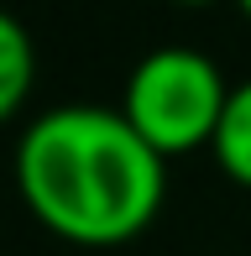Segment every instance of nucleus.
Wrapping results in <instances>:
<instances>
[{"mask_svg":"<svg viewBox=\"0 0 251 256\" xmlns=\"http://www.w3.org/2000/svg\"><path fill=\"white\" fill-rule=\"evenodd\" d=\"M26 209L78 246H116L152 225L168 194L162 152L105 104H58L16 146Z\"/></svg>","mask_w":251,"mask_h":256,"instance_id":"f257e3e1","label":"nucleus"},{"mask_svg":"<svg viewBox=\"0 0 251 256\" xmlns=\"http://www.w3.org/2000/svg\"><path fill=\"white\" fill-rule=\"evenodd\" d=\"M225 104H230V89L210 58L194 48H162L146 52L136 74L126 78L120 115L142 131L146 146L168 157V152H194L204 142L214 146Z\"/></svg>","mask_w":251,"mask_h":256,"instance_id":"f03ea898","label":"nucleus"},{"mask_svg":"<svg viewBox=\"0 0 251 256\" xmlns=\"http://www.w3.org/2000/svg\"><path fill=\"white\" fill-rule=\"evenodd\" d=\"M32 74H37V52H32L26 26L0 10V120H10L32 94Z\"/></svg>","mask_w":251,"mask_h":256,"instance_id":"7ed1b4c3","label":"nucleus"},{"mask_svg":"<svg viewBox=\"0 0 251 256\" xmlns=\"http://www.w3.org/2000/svg\"><path fill=\"white\" fill-rule=\"evenodd\" d=\"M214 157L230 172L236 183L251 188V78L241 89H230V104H225V120L214 131Z\"/></svg>","mask_w":251,"mask_h":256,"instance_id":"20e7f679","label":"nucleus"},{"mask_svg":"<svg viewBox=\"0 0 251 256\" xmlns=\"http://www.w3.org/2000/svg\"><path fill=\"white\" fill-rule=\"evenodd\" d=\"M246 21H251V0H246Z\"/></svg>","mask_w":251,"mask_h":256,"instance_id":"39448f33","label":"nucleus"}]
</instances>
